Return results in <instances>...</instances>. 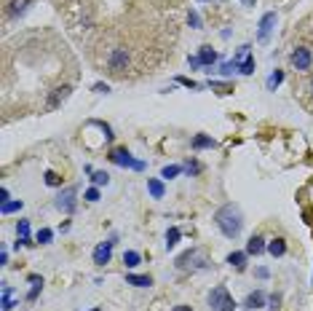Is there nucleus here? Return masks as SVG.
Returning a JSON list of instances; mask_svg holds the SVG:
<instances>
[{
	"label": "nucleus",
	"mask_w": 313,
	"mask_h": 311,
	"mask_svg": "<svg viewBox=\"0 0 313 311\" xmlns=\"http://www.w3.org/2000/svg\"><path fill=\"white\" fill-rule=\"evenodd\" d=\"M214 223H217V228L222 231V236H228V239H236L241 233V228H244L241 209L233 207V204H225V207L217 209V212H214Z\"/></svg>",
	"instance_id": "f257e3e1"
},
{
	"label": "nucleus",
	"mask_w": 313,
	"mask_h": 311,
	"mask_svg": "<svg viewBox=\"0 0 313 311\" xmlns=\"http://www.w3.org/2000/svg\"><path fill=\"white\" fill-rule=\"evenodd\" d=\"M209 308L212 311H236V303H233V298H230V292H228L225 284L214 287V290L209 292Z\"/></svg>",
	"instance_id": "f03ea898"
},
{
	"label": "nucleus",
	"mask_w": 313,
	"mask_h": 311,
	"mask_svg": "<svg viewBox=\"0 0 313 311\" xmlns=\"http://www.w3.org/2000/svg\"><path fill=\"white\" fill-rule=\"evenodd\" d=\"M110 161L115 167H126V169H134V172H142L145 169V161L134 159L126 147H115V150H110Z\"/></svg>",
	"instance_id": "7ed1b4c3"
},
{
	"label": "nucleus",
	"mask_w": 313,
	"mask_h": 311,
	"mask_svg": "<svg viewBox=\"0 0 313 311\" xmlns=\"http://www.w3.org/2000/svg\"><path fill=\"white\" fill-rule=\"evenodd\" d=\"M54 207H57L59 212H65V215L75 212V207H78V188L75 185H70V188L62 191L57 196V201H54Z\"/></svg>",
	"instance_id": "20e7f679"
},
{
	"label": "nucleus",
	"mask_w": 313,
	"mask_h": 311,
	"mask_svg": "<svg viewBox=\"0 0 313 311\" xmlns=\"http://www.w3.org/2000/svg\"><path fill=\"white\" fill-rule=\"evenodd\" d=\"M126 67H129V51L126 49H113L110 57H107V70H110L113 75H121Z\"/></svg>",
	"instance_id": "39448f33"
},
{
	"label": "nucleus",
	"mask_w": 313,
	"mask_h": 311,
	"mask_svg": "<svg viewBox=\"0 0 313 311\" xmlns=\"http://www.w3.org/2000/svg\"><path fill=\"white\" fill-rule=\"evenodd\" d=\"M115 244H118V239H115V236H110L107 242H99L97 247H94V263H97V266H107L110 258H113V247Z\"/></svg>",
	"instance_id": "423d86ee"
},
{
	"label": "nucleus",
	"mask_w": 313,
	"mask_h": 311,
	"mask_svg": "<svg viewBox=\"0 0 313 311\" xmlns=\"http://www.w3.org/2000/svg\"><path fill=\"white\" fill-rule=\"evenodd\" d=\"M273 27H276V14H265V17L260 19V27H257V41H260V43H268Z\"/></svg>",
	"instance_id": "0eeeda50"
},
{
	"label": "nucleus",
	"mask_w": 313,
	"mask_h": 311,
	"mask_svg": "<svg viewBox=\"0 0 313 311\" xmlns=\"http://www.w3.org/2000/svg\"><path fill=\"white\" fill-rule=\"evenodd\" d=\"M292 65H294L297 70H308V67L313 65V54H310V49H305V46L294 49V51H292Z\"/></svg>",
	"instance_id": "6e6552de"
},
{
	"label": "nucleus",
	"mask_w": 313,
	"mask_h": 311,
	"mask_svg": "<svg viewBox=\"0 0 313 311\" xmlns=\"http://www.w3.org/2000/svg\"><path fill=\"white\" fill-rule=\"evenodd\" d=\"M70 86H57L51 91V97H49V102H46V107H49V110H57L59 105H65L67 102V97H70Z\"/></svg>",
	"instance_id": "1a4fd4ad"
},
{
	"label": "nucleus",
	"mask_w": 313,
	"mask_h": 311,
	"mask_svg": "<svg viewBox=\"0 0 313 311\" xmlns=\"http://www.w3.org/2000/svg\"><path fill=\"white\" fill-rule=\"evenodd\" d=\"M265 250H268V244H265L262 236H252L246 242V255H254V258H257V255H262Z\"/></svg>",
	"instance_id": "9d476101"
},
{
	"label": "nucleus",
	"mask_w": 313,
	"mask_h": 311,
	"mask_svg": "<svg viewBox=\"0 0 313 311\" xmlns=\"http://www.w3.org/2000/svg\"><path fill=\"white\" fill-rule=\"evenodd\" d=\"M265 303H268V298H265V292L254 290V292H249V295H246V303H244V306H246V308H262Z\"/></svg>",
	"instance_id": "9b49d317"
},
{
	"label": "nucleus",
	"mask_w": 313,
	"mask_h": 311,
	"mask_svg": "<svg viewBox=\"0 0 313 311\" xmlns=\"http://www.w3.org/2000/svg\"><path fill=\"white\" fill-rule=\"evenodd\" d=\"M30 3H33V0H11L9 3V17H22V14H25L27 9H30Z\"/></svg>",
	"instance_id": "f8f14e48"
},
{
	"label": "nucleus",
	"mask_w": 313,
	"mask_h": 311,
	"mask_svg": "<svg viewBox=\"0 0 313 311\" xmlns=\"http://www.w3.org/2000/svg\"><path fill=\"white\" fill-rule=\"evenodd\" d=\"M198 59H201V65H206V67H212L217 59V51H212V46H201V51H198Z\"/></svg>",
	"instance_id": "ddd939ff"
},
{
	"label": "nucleus",
	"mask_w": 313,
	"mask_h": 311,
	"mask_svg": "<svg viewBox=\"0 0 313 311\" xmlns=\"http://www.w3.org/2000/svg\"><path fill=\"white\" fill-rule=\"evenodd\" d=\"M217 142L209 134H195L193 137V150H206V147H214Z\"/></svg>",
	"instance_id": "4468645a"
},
{
	"label": "nucleus",
	"mask_w": 313,
	"mask_h": 311,
	"mask_svg": "<svg viewBox=\"0 0 313 311\" xmlns=\"http://www.w3.org/2000/svg\"><path fill=\"white\" fill-rule=\"evenodd\" d=\"M246 258H249L246 252H230V255H228V263H230L236 271H244V268H246Z\"/></svg>",
	"instance_id": "2eb2a0df"
},
{
	"label": "nucleus",
	"mask_w": 313,
	"mask_h": 311,
	"mask_svg": "<svg viewBox=\"0 0 313 311\" xmlns=\"http://www.w3.org/2000/svg\"><path fill=\"white\" fill-rule=\"evenodd\" d=\"M281 83H284V70H273L268 75V81H265V86H268V91H276Z\"/></svg>",
	"instance_id": "dca6fc26"
},
{
	"label": "nucleus",
	"mask_w": 313,
	"mask_h": 311,
	"mask_svg": "<svg viewBox=\"0 0 313 311\" xmlns=\"http://www.w3.org/2000/svg\"><path fill=\"white\" fill-rule=\"evenodd\" d=\"M268 252L273 255V258L286 255V242H284V239H273V242H268Z\"/></svg>",
	"instance_id": "f3484780"
},
{
	"label": "nucleus",
	"mask_w": 313,
	"mask_h": 311,
	"mask_svg": "<svg viewBox=\"0 0 313 311\" xmlns=\"http://www.w3.org/2000/svg\"><path fill=\"white\" fill-rule=\"evenodd\" d=\"M147 191H150V196H153V199H163V193H166L163 183H161V180H155V177H150V180H147Z\"/></svg>",
	"instance_id": "a211bd4d"
},
{
	"label": "nucleus",
	"mask_w": 313,
	"mask_h": 311,
	"mask_svg": "<svg viewBox=\"0 0 313 311\" xmlns=\"http://www.w3.org/2000/svg\"><path fill=\"white\" fill-rule=\"evenodd\" d=\"M126 284H134V287H150L153 279L145 276V274H129L126 276Z\"/></svg>",
	"instance_id": "6ab92c4d"
},
{
	"label": "nucleus",
	"mask_w": 313,
	"mask_h": 311,
	"mask_svg": "<svg viewBox=\"0 0 313 311\" xmlns=\"http://www.w3.org/2000/svg\"><path fill=\"white\" fill-rule=\"evenodd\" d=\"M123 263H126L129 268H137L139 263H142V255H139L137 250H126L123 252Z\"/></svg>",
	"instance_id": "aec40b11"
},
{
	"label": "nucleus",
	"mask_w": 313,
	"mask_h": 311,
	"mask_svg": "<svg viewBox=\"0 0 313 311\" xmlns=\"http://www.w3.org/2000/svg\"><path fill=\"white\" fill-rule=\"evenodd\" d=\"M179 236H182V233H179V228H174V225H171V228L166 231V250H174L177 242H179Z\"/></svg>",
	"instance_id": "412c9836"
},
{
	"label": "nucleus",
	"mask_w": 313,
	"mask_h": 311,
	"mask_svg": "<svg viewBox=\"0 0 313 311\" xmlns=\"http://www.w3.org/2000/svg\"><path fill=\"white\" fill-rule=\"evenodd\" d=\"M14 306H17V300H14V290L6 284L3 287V311H11Z\"/></svg>",
	"instance_id": "4be33fe9"
},
{
	"label": "nucleus",
	"mask_w": 313,
	"mask_h": 311,
	"mask_svg": "<svg viewBox=\"0 0 313 311\" xmlns=\"http://www.w3.org/2000/svg\"><path fill=\"white\" fill-rule=\"evenodd\" d=\"M195 258V250H187V252H182V255H179V258H177V263H174V266L177 268H187V266H190V260Z\"/></svg>",
	"instance_id": "5701e85b"
},
{
	"label": "nucleus",
	"mask_w": 313,
	"mask_h": 311,
	"mask_svg": "<svg viewBox=\"0 0 313 311\" xmlns=\"http://www.w3.org/2000/svg\"><path fill=\"white\" fill-rule=\"evenodd\" d=\"M91 126H97V129L102 131V137H105V142H110V139H113V129L107 126L105 121H91Z\"/></svg>",
	"instance_id": "b1692460"
},
{
	"label": "nucleus",
	"mask_w": 313,
	"mask_h": 311,
	"mask_svg": "<svg viewBox=\"0 0 313 311\" xmlns=\"http://www.w3.org/2000/svg\"><path fill=\"white\" fill-rule=\"evenodd\" d=\"M249 51H252V46H238V51H236V57H233V62H236V65H241V62H244V59H249V57H252V54H249Z\"/></svg>",
	"instance_id": "393cba45"
},
{
	"label": "nucleus",
	"mask_w": 313,
	"mask_h": 311,
	"mask_svg": "<svg viewBox=\"0 0 313 311\" xmlns=\"http://www.w3.org/2000/svg\"><path fill=\"white\" fill-rule=\"evenodd\" d=\"M43 177H46V185H49V188H62V177L57 172H51V169H49Z\"/></svg>",
	"instance_id": "a878e982"
},
{
	"label": "nucleus",
	"mask_w": 313,
	"mask_h": 311,
	"mask_svg": "<svg viewBox=\"0 0 313 311\" xmlns=\"http://www.w3.org/2000/svg\"><path fill=\"white\" fill-rule=\"evenodd\" d=\"M25 207L22 201H3V207H0V212L3 215H11V212H19V209Z\"/></svg>",
	"instance_id": "bb28decb"
},
{
	"label": "nucleus",
	"mask_w": 313,
	"mask_h": 311,
	"mask_svg": "<svg viewBox=\"0 0 313 311\" xmlns=\"http://www.w3.org/2000/svg\"><path fill=\"white\" fill-rule=\"evenodd\" d=\"M179 172H182V167L171 164V167H163V169H161V177H163V180H171V177H177Z\"/></svg>",
	"instance_id": "cd10ccee"
},
{
	"label": "nucleus",
	"mask_w": 313,
	"mask_h": 311,
	"mask_svg": "<svg viewBox=\"0 0 313 311\" xmlns=\"http://www.w3.org/2000/svg\"><path fill=\"white\" fill-rule=\"evenodd\" d=\"M91 183L97 185V188H99V185H107V183H110V175H107V172H91Z\"/></svg>",
	"instance_id": "c85d7f7f"
},
{
	"label": "nucleus",
	"mask_w": 313,
	"mask_h": 311,
	"mask_svg": "<svg viewBox=\"0 0 313 311\" xmlns=\"http://www.w3.org/2000/svg\"><path fill=\"white\" fill-rule=\"evenodd\" d=\"M38 242H41V244H51V239H54V231L51 228H41V231H38Z\"/></svg>",
	"instance_id": "c756f323"
},
{
	"label": "nucleus",
	"mask_w": 313,
	"mask_h": 311,
	"mask_svg": "<svg viewBox=\"0 0 313 311\" xmlns=\"http://www.w3.org/2000/svg\"><path fill=\"white\" fill-rule=\"evenodd\" d=\"M238 73H244V75H252V73H254V59L249 57V59H244V62H241V65H238Z\"/></svg>",
	"instance_id": "7c9ffc66"
},
{
	"label": "nucleus",
	"mask_w": 313,
	"mask_h": 311,
	"mask_svg": "<svg viewBox=\"0 0 313 311\" xmlns=\"http://www.w3.org/2000/svg\"><path fill=\"white\" fill-rule=\"evenodd\" d=\"M17 233H19V239H30V220H19Z\"/></svg>",
	"instance_id": "2f4dec72"
},
{
	"label": "nucleus",
	"mask_w": 313,
	"mask_h": 311,
	"mask_svg": "<svg viewBox=\"0 0 313 311\" xmlns=\"http://www.w3.org/2000/svg\"><path fill=\"white\" fill-rule=\"evenodd\" d=\"M209 86H212V89H217L220 94H230V91H233V86H230V83H220V81H209Z\"/></svg>",
	"instance_id": "473e14b6"
},
{
	"label": "nucleus",
	"mask_w": 313,
	"mask_h": 311,
	"mask_svg": "<svg viewBox=\"0 0 313 311\" xmlns=\"http://www.w3.org/2000/svg\"><path fill=\"white\" fill-rule=\"evenodd\" d=\"M233 70H238V65H236V62H222V65L217 67V73H220V75H230Z\"/></svg>",
	"instance_id": "72a5a7b5"
},
{
	"label": "nucleus",
	"mask_w": 313,
	"mask_h": 311,
	"mask_svg": "<svg viewBox=\"0 0 313 311\" xmlns=\"http://www.w3.org/2000/svg\"><path fill=\"white\" fill-rule=\"evenodd\" d=\"M187 25H190L193 30H201V17L195 11H190V14H187Z\"/></svg>",
	"instance_id": "f704fd0d"
},
{
	"label": "nucleus",
	"mask_w": 313,
	"mask_h": 311,
	"mask_svg": "<svg viewBox=\"0 0 313 311\" xmlns=\"http://www.w3.org/2000/svg\"><path fill=\"white\" fill-rule=\"evenodd\" d=\"M83 199H86V201H99V188H97V185H94V188H89V191L83 193Z\"/></svg>",
	"instance_id": "c9c22d12"
},
{
	"label": "nucleus",
	"mask_w": 313,
	"mask_h": 311,
	"mask_svg": "<svg viewBox=\"0 0 313 311\" xmlns=\"http://www.w3.org/2000/svg\"><path fill=\"white\" fill-rule=\"evenodd\" d=\"M185 172H187V175H198V172H201V164H198V161H187Z\"/></svg>",
	"instance_id": "e433bc0d"
},
{
	"label": "nucleus",
	"mask_w": 313,
	"mask_h": 311,
	"mask_svg": "<svg viewBox=\"0 0 313 311\" xmlns=\"http://www.w3.org/2000/svg\"><path fill=\"white\" fill-rule=\"evenodd\" d=\"M177 83H182V86H187V89H198V83L190 81V78H182V75L177 78Z\"/></svg>",
	"instance_id": "4c0bfd02"
},
{
	"label": "nucleus",
	"mask_w": 313,
	"mask_h": 311,
	"mask_svg": "<svg viewBox=\"0 0 313 311\" xmlns=\"http://www.w3.org/2000/svg\"><path fill=\"white\" fill-rule=\"evenodd\" d=\"M278 303H281V295H270V298H268V308H270V311H276V308H278Z\"/></svg>",
	"instance_id": "58836bf2"
},
{
	"label": "nucleus",
	"mask_w": 313,
	"mask_h": 311,
	"mask_svg": "<svg viewBox=\"0 0 313 311\" xmlns=\"http://www.w3.org/2000/svg\"><path fill=\"white\" fill-rule=\"evenodd\" d=\"M94 91H97V94H107L110 86H107V83H94Z\"/></svg>",
	"instance_id": "ea45409f"
},
{
	"label": "nucleus",
	"mask_w": 313,
	"mask_h": 311,
	"mask_svg": "<svg viewBox=\"0 0 313 311\" xmlns=\"http://www.w3.org/2000/svg\"><path fill=\"white\" fill-rule=\"evenodd\" d=\"M187 65H190V70H195V67H201V59L198 57H187Z\"/></svg>",
	"instance_id": "a19ab883"
},
{
	"label": "nucleus",
	"mask_w": 313,
	"mask_h": 311,
	"mask_svg": "<svg viewBox=\"0 0 313 311\" xmlns=\"http://www.w3.org/2000/svg\"><path fill=\"white\" fill-rule=\"evenodd\" d=\"M0 201H11L9 199V188H0Z\"/></svg>",
	"instance_id": "79ce46f5"
},
{
	"label": "nucleus",
	"mask_w": 313,
	"mask_h": 311,
	"mask_svg": "<svg viewBox=\"0 0 313 311\" xmlns=\"http://www.w3.org/2000/svg\"><path fill=\"white\" fill-rule=\"evenodd\" d=\"M268 274H270L268 268H257V276H260V279H268Z\"/></svg>",
	"instance_id": "37998d69"
},
{
	"label": "nucleus",
	"mask_w": 313,
	"mask_h": 311,
	"mask_svg": "<svg viewBox=\"0 0 313 311\" xmlns=\"http://www.w3.org/2000/svg\"><path fill=\"white\" fill-rule=\"evenodd\" d=\"M6 263H9V252L3 250V252H0V266H6Z\"/></svg>",
	"instance_id": "c03bdc74"
},
{
	"label": "nucleus",
	"mask_w": 313,
	"mask_h": 311,
	"mask_svg": "<svg viewBox=\"0 0 313 311\" xmlns=\"http://www.w3.org/2000/svg\"><path fill=\"white\" fill-rule=\"evenodd\" d=\"M171 311H193V308H190V306H174Z\"/></svg>",
	"instance_id": "a18cd8bd"
},
{
	"label": "nucleus",
	"mask_w": 313,
	"mask_h": 311,
	"mask_svg": "<svg viewBox=\"0 0 313 311\" xmlns=\"http://www.w3.org/2000/svg\"><path fill=\"white\" fill-rule=\"evenodd\" d=\"M244 3H246V6H254V0H244Z\"/></svg>",
	"instance_id": "49530a36"
},
{
	"label": "nucleus",
	"mask_w": 313,
	"mask_h": 311,
	"mask_svg": "<svg viewBox=\"0 0 313 311\" xmlns=\"http://www.w3.org/2000/svg\"><path fill=\"white\" fill-rule=\"evenodd\" d=\"M310 94H313V83H310Z\"/></svg>",
	"instance_id": "de8ad7c7"
},
{
	"label": "nucleus",
	"mask_w": 313,
	"mask_h": 311,
	"mask_svg": "<svg viewBox=\"0 0 313 311\" xmlns=\"http://www.w3.org/2000/svg\"><path fill=\"white\" fill-rule=\"evenodd\" d=\"M91 311H99V308H91Z\"/></svg>",
	"instance_id": "09e8293b"
}]
</instances>
